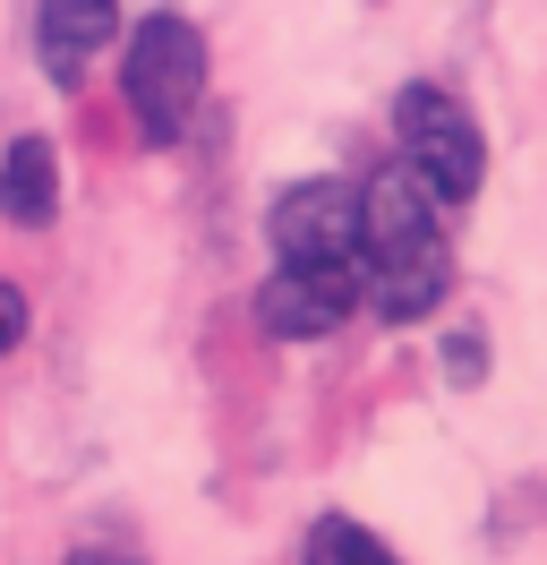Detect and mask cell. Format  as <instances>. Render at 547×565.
I'll list each match as a JSON object with an SVG mask.
<instances>
[{"label":"cell","mask_w":547,"mask_h":565,"mask_svg":"<svg viewBox=\"0 0 547 565\" xmlns=\"http://www.w3.org/2000/svg\"><path fill=\"white\" fill-rule=\"evenodd\" d=\"M300 565H403V557H394V548H385L368 523H351V514H325V523L308 531Z\"/></svg>","instance_id":"cell-8"},{"label":"cell","mask_w":547,"mask_h":565,"mask_svg":"<svg viewBox=\"0 0 547 565\" xmlns=\"http://www.w3.org/2000/svg\"><path fill=\"white\" fill-rule=\"evenodd\" d=\"M26 326H34V309H26V291L18 282H0V360L26 343Z\"/></svg>","instance_id":"cell-10"},{"label":"cell","mask_w":547,"mask_h":565,"mask_svg":"<svg viewBox=\"0 0 547 565\" xmlns=\"http://www.w3.org/2000/svg\"><path fill=\"white\" fill-rule=\"evenodd\" d=\"M0 214L18 232H52L61 214V163H52V138H9L0 146Z\"/></svg>","instance_id":"cell-7"},{"label":"cell","mask_w":547,"mask_h":565,"mask_svg":"<svg viewBox=\"0 0 547 565\" xmlns=\"http://www.w3.org/2000/svg\"><path fill=\"white\" fill-rule=\"evenodd\" d=\"M444 377H453V386H479V377H487V334H479L471 318L444 334Z\"/></svg>","instance_id":"cell-9"},{"label":"cell","mask_w":547,"mask_h":565,"mask_svg":"<svg viewBox=\"0 0 547 565\" xmlns=\"http://www.w3.org/2000/svg\"><path fill=\"white\" fill-rule=\"evenodd\" d=\"M444 198L410 172L403 154L360 189V300L385 326H419L453 291V241H444Z\"/></svg>","instance_id":"cell-1"},{"label":"cell","mask_w":547,"mask_h":565,"mask_svg":"<svg viewBox=\"0 0 547 565\" xmlns=\"http://www.w3.org/2000/svg\"><path fill=\"white\" fill-rule=\"evenodd\" d=\"M274 266H317V275H360V189L351 180H291L266 206Z\"/></svg>","instance_id":"cell-4"},{"label":"cell","mask_w":547,"mask_h":565,"mask_svg":"<svg viewBox=\"0 0 547 565\" xmlns=\"http://www.w3.org/2000/svg\"><path fill=\"white\" fill-rule=\"evenodd\" d=\"M394 138H403V163L444 206H471L479 180H487V146H479V120L444 86H403L394 95Z\"/></svg>","instance_id":"cell-3"},{"label":"cell","mask_w":547,"mask_h":565,"mask_svg":"<svg viewBox=\"0 0 547 565\" xmlns=\"http://www.w3.org/2000/svg\"><path fill=\"white\" fill-rule=\"evenodd\" d=\"M360 309V275H317V266H274L257 282V326L274 343H325Z\"/></svg>","instance_id":"cell-5"},{"label":"cell","mask_w":547,"mask_h":565,"mask_svg":"<svg viewBox=\"0 0 547 565\" xmlns=\"http://www.w3.org/2000/svg\"><path fill=\"white\" fill-rule=\"evenodd\" d=\"M205 77H214V61H205V35L189 18H171V9L137 18L129 61H120V95H129L146 146L189 138V120H197V104H205Z\"/></svg>","instance_id":"cell-2"},{"label":"cell","mask_w":547,"mask_h":565,"mask_svg":"<svg viewBox=\"0 0 547 565\" xmlns=\"http://www.w3.org/2000/svg\"><path fill=\"white\" fill-rule=\"evenodd\" d=\"M111 35H120V0H43V9H34V52H43L52 86H77L86 61H95Z\"/></svg>","instance_id":"cell-6"},{"label":"cell","mask_w":547,"mask_h":565,"mask_svg":"<svg viewBox=\"0 0 547 565\" xmlns=\"http://www.w3.org/2000/svg\"><path fill=\"white\" fill-rule=\"evenodd\" d=\"M68 565H137V557H111V548H77Z\"/></svg>","instance_id":"cell-11"}]
</instances>
